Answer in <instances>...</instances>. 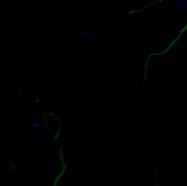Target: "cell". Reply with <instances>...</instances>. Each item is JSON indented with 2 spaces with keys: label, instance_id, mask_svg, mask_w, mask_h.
Segmentation results:
<instances>
[{
  "label": "cell",
  "instance_id": "obj_1",
  "mask_svg": "<svg viewBox=\"0 0 187 186\" xmlns=\"http://www.w3.org/2000/svg\"><path fill=\"white\" fill-rule=\"evenodd\" d=\"M30 123H31V126L35 128V130H36V131H37L38 133H40V134H43V133H44V130H43V126H40L39 123L36 121V120H33Z\"/></svg>",
  "mask_w": 187,
  "mask_h": 186
},
{
  "label": "cell",
  "instance_id": "obj_2",
  "mask_svg": "<svg viewBox=\"0 0 187 186\" xmlns=\"http://www.w3.org/2000/svg\"><path fill=\"white\" fill-rule=\"evenodd\" d=\"M8 165H9V168L11 169V171H16L17 169V166H16V164L13 163V161H8Z\"/></svg>",
  "mask_w": 187,
  "mask_h": 186
},
{
  "label": "cell",
  "instance_id": "obj_3",
  "mask_svg": "<svg viewBox=\"0 0 187 186\" xmlns=\"http://www.w3.org/2000/svg\"><path fill=\"white\" fill-rule=\"evenodd\" d=\"M156 186H159V183H158V179H156Z\"/></svg>",
  "mask_w": 187,
  "mask_h": 186
}]
</instances>
